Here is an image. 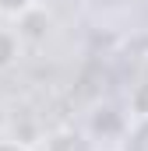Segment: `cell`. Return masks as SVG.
Returning a JSON list of instances; mask_svg holds the SVG:
<instances>
[{"instance_id": "cell-2", "label": "cell", "mask_w": 148, "mask_h": 151, "mask_svg": "<svg viewBox=\"0 0 148 151\" xmlns=\"http://www.w3.org/2000/svg\"><path fill=\"white\" fill-rule=\"evenodd\" d=\"M18 56H21V32H18V28L0 25V70L14 67V63H18Z\"/></svg>"}, {"instance_id": "cell-4", "label": "cell", "mask_w": 148, "mask_h": 151, "mask_svg": "<svg viewBox=\"0 0 148 151\" xmlns=\"http://www.w3.org/2000/svg\"><path fill=\"white\" fill-rule=\"evenodd\" d=\"M32 7H36V0H0V14H7V18H25Z\"/></svg>"}, {"instance_id": "cell-3", "label": "cell", "mask_w": 148, "mask_h": 151, "mask_svg": "<svg viewBox=\"0 0 148 151\" xmlns=\"http://www.w3.org/2000/svg\"><path fill=\"white\" fill-rule=\"evenodd\" d=\"M123 151H148V113H141L134 119V127L123 137Z\"/></svg>"}, {"instance_id": "cell-5", "label": "cell", "mask_w": 148, "mask_h": 151, "mask_svg": "<svg viewBox=\"0 0 148 151\" xmlns=\"http://www.w3.org/2000/svg\"><path fill=\"white\" fill-rule=\"evenodd\" d=\"M0 151H32V148H25V144H11V141H0Z\"/></svg>"}, {"instance_id": "cell-1", "label": "cell", "mask_w": 148, "mask_h": 151, "mask_svg": "<svg viewBox=\"0 0 148 151\" xmlns=\"http://www.w3.org/2000/svg\"><path fill=\"white\" fill-rule=\"evenodd\" d=\"M39 151H99L95 137L81 127H57L42 137V148Z\"/></svg>"}]
</instances>
